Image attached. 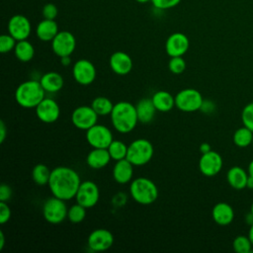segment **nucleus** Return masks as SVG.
Returning <instances> with one entry per match:
<instances>
[{
	"mask_svg": "<svg viewBox=\"0 0 253 253\" xmlns=\"http://www.w3.org/2000/svg\"><path fill=\"white\" fill-rule=\"evenodd\" d=\"M79 174L67 166H57L51 170L48 188L52 196L63 201L75 198L77 190L81 184Z\"/></svg>",
	"mask_w": 253,
	"mask_h": 253,
	"instance_id": "1",
	"label": "nucleus"
},
{
	"mask_svg": "<svg viewBox=\"0 0 253 253\" xmlns=\"http://www.w3.org/2000/svg\"><path fill=\"white\" fill-rule=\"evenodd\" d=\"M110 116L112 126L120 133L132 131L137 123H139L135 106L127 101L116 103Z\"/></svg>",
	"mask_w": 253,
	"mask_h": 253,
	"instance_id": "2",
	"label": "nucleus"
},
{
	"mask_svg": "<svg viewBox=\"0 0 253 253\" xmlns=\"http://www.w3.org/2000/svg\"><path fill=\"white\" fill-rule=\"evenodd\" d=\"M45 98V91L40 80H27L22 82L15 91V100L25 109L36 108Z\"/></svg>",
	"mask_w": 253,
	"mask_h": 253,
	"instance_id": "3",
	"label": "nucleus"
},
{
	"mask_svg": "<svg viewBox=\"0 0 253 253\" xmlns=\"http://www.w3.org/2000/svg\"><path fill=\"white\" fill-rule=\"evenodd\" d=\"M129 194L134 202L147 206L157 200L159 192L156 184L152 180L146 177H138L131 180Z\"/></svg>",
	"mask_w": 253,
	"mask_h": 253,
	"instance_id": "4",
	"label": "nucleus"
},
{
	"mask_svg": "<svg viewBox=\"0 0 253 253\" xmlns=\"http://www.w3.org/2000/svg\"><path fill=\"white\" fill-rule=\"evenodd\" d=\"M153 153V145L148 139L137 138L128 144L126 159L133 166H143L152 159Z\"/></svg>",
	"mask_w": 253,
	"mask_h": 253,
	"instance_id": "5",
	"label": "nucleus"
},
{
	"mask_svg": "<svg viewBox=\"0 0 253 253\" xmlns=\"http://www.w3.org/2000/svg\"><path fill=\"white\" fill-rule=\"evenodd\" d=\"M204 98L200 91L194 88H186L175 95V107L185 113H193L201 110Z\"/></svg>",
	"mask_w": 253,
	"mask_h": 253,
	"instance_id": "6",
	"label": "nucleus"
},
{
	"mask_svg": "<svg viewBox=\"0 0 253 253\" xmlns=\"http://www.w3.org/2000/svg\"><path fill=\"white\" fill-rule=\"evenodd\" d=\"M65 202L54 196L47 199L42 205V215L45 221L50 224L61 223L67 217L68 208Z\"/></svg>",
	"mask_w": 253,
	"mask_h": 253,
	"instance_id": "7",
	"label": "nucleus"
},
{
	"mask_svg": "<svg viewBox=\"0 0 253 253\" xmlns=\"http://www.w3.org/2000/svg\"><path fill=\"white\" fill-rule=\"evenodd\" d=\"M86 140L93 148H108L114 137L108 126L96 124L86 130Z\"/></svg>",
	"mask_w": 253,
	"mask_h": 253,
	"instance_id": "8",
	"label": "nucleus"
},
{
	"mask_svg": "<svg viewBox=\"0 0 253 253\" xmlns=\"http://www.w3.org/2000/svg\"><path fill=\"white\" fill-rule=\"evenodd\" d=\"M100 199V190L93 181L86 180L81 182L75 195L76 203L82 205L86 209L95 207Z\"/></svg>",
	"mask_w": 253,
	"mask_h": 253,
	"instance_id": "9",
	"label": "nucleus"
},
{
	"mask_svg": "<svg viewBox=\"0 0 253 253\" xmlns=\"http://www.w3.org/2000/svg\"><path fill=\"white\" fill-rule=\"evenodd\" d=\"M98 114L91 106H79L72 111L71 123L81 130H87L98 122Z\"/></svg>",
	"mask_w": 253,
	"mask_h": 253,
	"instance_id": "10",
	"label": "nucleus"
},
{
	"mask_svg": "<svg viewBox=\"0 0 253 253\" xmlns=\"http://www.w3.org/2000/svg\"><path fill=\"white\" fill-rule=\"evenodd\" d=\"M96 67L88 59H79L72 66V76L80 85L87 86L92 84L96 79Z\"/></svg>",
	"mask_w": 253,
	"mask_h": 253,
	"instance_id": "11",
	"label": "nucleus"
},
{
	"mask_svg": "<svg viewBox=\"0 0 253 253\" xmlns=\"http://www.w3.org/2000/svg\"><path fill=\"white\" fill-rule=\"evenodd\" d=\"M76 47L75 37L68 31L58 32L51 41V48L58 57L71 55Z\"/></svg>",
	"mask_w": 253,
	"mask_h": 253,
	"instance_id": "12",
	"label": "nucleus"
},
{
	"mask_svg": "<svg viewBox=\"0 0 253 253\" xmlns=\"http://www.w3.org/2000/svg\"><path fill=\"white\" fill-rule=\"evenodd\" d=\"M222 158L216 151L211 150L203 153L199 160V170L206 177L217 175L222 168Z\"/></svg>",
	"mask_w": 253,
	"mask_h": 253,
	"instance_id": "13",
	"label": "nucleus"
},
{
	"mask_svg": "<svg viewBox=\"0 0 253 253\" xmlns=\"http://www.w3.org/2000/svg\"><path fill=\"white\" fill-rule=\"evenodd\" d=\"M114 243L113 233L106 228H97L93 230L87 239L88 247L94 252L106 251Z\"/></svg>",
	"mask_w": 253,
	"mask_h": 253,
	"instance_id": "14",
	"label": "nucleus"
},
{
	"mask_svg": "<svg viewBox=\"0 0 253 253\" xmlns=\"http://www.w3.org/2000/svg\"><path fill=\"white\" fill-rule=\"evenodd\" d=\"M35 110L37 118L44 124L55 123L60 116L59 105L51 98H44Z\"/></svg>",
	"mask_w": 253,
	"mask_h": 253,
	"instance_id": "15",
	"label": "nucleus"
},
{
	"mask_svg": "<svg viewBox=\"0 0 253 253\" xmlns=\"http://www.w3.org/2000/svg\"><path fill=\"white\" fill-rule=\"evenodd\" d=\"M190 41L183 33H174L168 37L165 42L166 53L170 57L183 56L189 49Z\"/></svg>",
	"mask_w": 253,
	"mask_h": 253,
	"instance_id": "16",
	"label": "nucleus"
},
{
	"mask_svg": "<svg viewBox=\"0 0 253 253\" xmlns=\"http://www.w3.org/2000/svg\"><path fill=\"white\" fill-rule=\"evenodd\" d=\"M31 23L27 17L15 15L9 20L8 32L17 42L27 40L31 35Z\"/></svg>",
	"mask_w": 253,
	"mask_h": 253,
	"instance_id": "17",
	"label": "nucleus"
},
{
	"mask_svg": "<svg viewBox=\"0 0 253 253\" xmlns=\"http://www.w3.org/2000/svg\"><path fill=\"white\" fill-rule=\"evenodd\" d=\"M109 65L114 73L124 76L131 71L133 63L131 57L126 52L116 51L110 56Z\"/></svg>",
	"mask_w": 253,
	"mask_h": 253,
	"instance_id": "18",
	"label": "nucleus"
},
{
	"mask_svg": "<svg viewBox=\"0 0 253 253\" xmlns=\"http://www.w3.org/2000/svg\"><path fill=\"white\" fill-rule=\"evenodd\" d=\"M132 177L133 165L126 158L116 161V164L113 168V178L118 184H127L131 182Z\"/></svg>",
	"mask_w": 253,
	"mask_h": 253,
	"instance_id": "19",
	"label": "nucleus"
},
{
	"mask_svg": "<svg viewBox=\"0 0 253 253\" xmlns=\"http://www.w3.org/2000/svg\"><path fill=\"white\" fill-rule=\"evenodd\" d=\"M211 216L216 224L225 226L233 221L234 211L229 204L220 202L213 206L211 211Z\"/></svg>",
	"mask_w": 253,
	"mask_h": 253,
	"instance_id": "20",
	"label": "nucleus"
},
{
	"mask_svg": "<svg viewBox=\"0 0 253 253\" xmlns=\"http://www.w3.org/2000/svg\"><path fill=\"white\" fill-rule=\"evenodd\" d=\"M111 159L107 148H93L86 156V163L92 169H102L110 163Z\"/></svg>",
	"mask_w": 253,
	"mask_h": 253,
	"instance_id": "21",
	"label": "nucleus"
},
{
	"mask_svg": "<svg viewBox=\"0 0 253 253\" xmlns=\"http://www.w3.org/2000/svg\"><path fill=\"white\" fill-rule=\"evenodd\" d=\"M40 82L45 93H56L60 91L64 85V79L62 75L55 71H48L42 75Z\"/></svg>",
	"mask_w": 253,
	"mask_h": 253,
	"instance_id": "22",
	"label": "nucleus"
},
{
	"mask_svg": "<svg viewBox=\"0 0 253 253\" xmlns=\"http://www.w3.org/2000/svg\"><path fill=\"white\" fill-rule=\"evenodd\" d=\"M248 172L239 166L231 167L226 173V180L229 186L235 190H242L246 188Z\"/></svg>",
	"mask_w": 253,
	"mask_h": 253,
	"instance_id": "23",
	"label": "nucleus"
},
{
	"mask_svg": "<svg viewBox=\"0 0 253 253\" xmlns=\"http://www.w3.org/2000/svg\"><path fill=\"white\" fill-rule=\"evenodd\" d=\"M136 114L138 118V122L141 124H148L150 123L156 113V108L153 105V102L149 98H143L137 102L135 105Z\"/></svg>",
	"mask_w": 253,
	"mask_h": 253,
	"instance_id": "24",
	"label": "nucleus"
},
{
	"mask_svg": "<svg viewBox=\"0 0 253 253\" xmlns=\"http://www.w3.org/2000/svg\"><path fill=\"white\" fill-rule=\"evenodd\" d=\"M151 100L156 110L161 113H167L175 107V97L164 90L155 92L152 95Z\"/></svg>",
	"mask_w": 253,
	"mask_h": 253,
	"instance_id": "25",
	"label": "nucleus"
},
{
	"mask_svg": "<svg viewBox=\"0 0 253 253\" xmlns=\"http://www.w3.org/2000/svg\"><path fill=\"white\" fill-rule=\"evenodd\" d=\"M57 34L58 26L54 20L44 19L36 28V35L42 42H51Z\"/></svg>",
	"mask_w": 253,
	"mask_h": 253,
	"instance_id": "26",
	"label": "nucleus"
},
{
	"mask_svg": "<svg viewBox=\"0 0 253 253\" xmlns=\"http://www.w3.org/2000/svg\"><path fill=\"white\" fill-rule=\"evenodd\" d=\"M15 56L21 62H29L35 56V47L27 40L18 41L14 48Z\"/></svg>",
	"mask_w": 253,
	"mask_h": 253,
	"instance_id": "27",
	"label": "nucleus"
},
{
	"mask_svg": "<svg viewBox=\"0 0 253 253\" xmlns=\"http://www.w3.org/2000/svg\"><path fill=\"white\" fill-rule=\"evenodd\" d=\"M51 170L42 163H39L34 166L32 170V178L34 182L39 186H44L48 184Z\"/></svg>",
	"mask_w": 253,
	"mask_h": 253,
	"instance_id": "28",
	"label": "nucleus"
},
{
	"mask_svg": "<svg viewBox=\"0 0 253 253\" xmlns=\"http://www.w3.org/2000/svg\"><path fill=\"white\" fill-rule=\"evenodd\" d=\"M233 142L238 147H247L252 144L253 131L245 126L237 128L233 133Z\"/></svg>",
	"mask_w": 253,
	"mask_h": 253,
	"instance_id": "29",
	"label": "nucleus"
},
{
	"mask_svg": "<svg viewBox=\"0 0 253 253\" xmlns=\"http://www.w3.org/2000/svg\"><path fill=\"white\" fill-rule=\"evenodd\" d=\"M114 105L115 104H113V102L109 98L103 96L96 97L91 103V107L98 114V116L110 115L113 111Z\"/></svg>",
	"mask_w": 253,
	"mask_h": 253,
	"instance_id": "30",
	"label": "nucleus"
},
{
	"mask_svg": "<svg viewBox=\"0 0 253 253\" xmlns=\"http://www.w3.org/2000/svg\"><path fill=\"white\" fill-rule=\"evenodd\" d=\"M127 146L128 145H126L124 141L114 139L107 149L111 155V158L115 161H119L126 158Z\"/></svg>",
	"mask_w": 253,
	"mask_h": 253,
	"instance_id": "31",
	"label": "nucleus"
},
{
	"mask_svg": "<svg viewBox=\"0 0 253 253\" xmlns=\"http://www.w3.org/2000/svg\"><path fill=\"white\" fill-rule=\"evenodd\" d=\"M86 208L82 205L76 203L68 208L67 211V218L71 223H80L86 217Z\"/></svg>",
	"mask_w": 253,
	"mask_h": 253,
	"instance_id": "32",
	"label": "nucleus"
},
{
	"mask_svg": "<svg viewBox=\"0 0 253 253\" xmlns=\"http://www.w3.org/2000/svg\"><path fill=\"white\" fill-rule=\"evenodd\" d=\"M232 247L236 253H249L253 245L248 235H237L232 242Z\"/></svg>",
	"mask_w": 253,
	"mask_h": 253,
	"instance_id": "33",
	"label": "nucleus"
},
{
	"mask_svg": "<svg viewBox=\"0 0 253 253\" xmlns=\"http://www.w3.org/2000/svg\"><path fill=\"white\" fill-rule=\"evenodd\" d=\"M168 68L173 74H181L186 69V61L183 56L171 57L168 62Z\"/></svg>",
	"mask_w": 253,
	"mask_h": 253,
	"instance_id": "34",
	"label": "nucleus"
},
{
	"mask_svg": "<svg viewBox=\"0 0 253 253\" xmlns=\"http://www.w3.org/2000/svg\"><path fill=\"white\" fill-rule=\"evenodd\" d=\"M241 121L243 126L253 131V102L247 104L241 112Z\"/></svg>",
	"mask_w": 253,
	"mask_h": 253,
	"instance_id": "35",
	"label": "nucleus"
},
{
	"mask_svg": "<svg viewBox=\"0 0 253 253\" xmlns=\"http://www.w3.org/2000/svg\"><path fill=\"white\" fill-rule=\"evenodd\" d=\"M16 43H17V41L10 34L2 35L0 37V51L2 53L9 52L15 48Z\"/></svg>",
	"mask_w": 253,
	"mask_h": 253,
	"instance_id": "36",
	"label": "nucleus"
},
{
	"mask_svg": "<svg viewBox=\"0 0 253 253\" xmlns=\"http://www.w3.org/2000/svg\"><path fill=\"white\" fill-rule=\"evenodd\" d=\"M12 211L7 202H0V223L5 224L9 221Z\"/></svg>",
	"mask_w": 253,
	"mask_h": 253,
	"instance_id": "37",
	"label": "nucleus"
},
{
	"mask_svg": "<svg viewBox=\"0 0 253 253\" xmlns=\"http://www.w3.org/2000/svg\"><path fill=\"white\" fill-rule=\"evenodd\" d=\"M42 15L44 17V19H48V20H54L55 17L57 16V8L54 4L52 3H48L45 4L42 8Z\"/></svg>",
	"mask_w": 253,
	"mask_h": 253,
	"instance_id": "38",
	"label": "nucleus"
},
{
	"mask_svg": "<svg viewBox=\"0 0 253 253\" xmlns=\"http://www.w3.org/2000/svg\"><path fill=\"white\" fill-rule=\"evenodd\" d=\"M181 0H151L152 4L158 9H169L179 4Z\"/></svg>",
	"mask_w": 253,
	"mask_h": 253,
	"instance_id": "39",
	"label": "nucleus"
},
{
	"mask_svg": "<svg viewBox=\"0 0 253 253\" xmlns=\"http://www.w3.org/2000/svg\"><path fill=\"white\" fill-rule=\"evenodd\" d=\"M12 197V189L7 184L0 186V202H8Z\"/></svg>",
	"mask_w": 253,
	"mask_h": 253,
	"instance_id": "40",
	"label": "nucleus"
},
{
	"mask_svg": "<svg viewBox=\"0 0 253 253\" xmlns=\"http://www.w3.org/2000/svg\"><path fill=\"white\" fill-rule=\"evenodd\" d=\"M7 134V128L3 121L0 122V143H3Z\"/></svg>",
	"mask_w": 253,
	"mask_h": 253,
	"instance_id": "41",
	"label": "nucleus"
},
{
	"mask_svg": "<svg viewBox=\"0 0 253 253\" xmlns=\"http://www.w3.org/2000/svg\"><path fill=\"white\" fill-rule=\"evenodd\" d=\"M211 150V145L208 143V142H203L201 145H200V151L203 153H206V152H209Z\"/></svg>",
	"mask_w": 253,
	"mask_h": 253,
	"instance_id": "42",
	"label": "nucleus"
},
{
	"mask_svg": "<svg viewBox=\"0 0 253 253\" xmlns=\"http://www.w3.org/2000/svg\"><path fill=\"white\" fill-rule=\"evenodd\" d=\"M59 58H60V63H61L63 66H68V65H70V63H71L70 55L62 56V57H59Z\"/></svg>",
	"mask_w": 253,
	"mask_h": 253,
	"instance_id": "43",
	"label": "nucleus"
},
{
	"mask_svg": "<svg viewBox=\"0 0 253 253\" xmlns=\"http://www.w3.org/2000/svg\"><path fill=\"white\" fill-rule=\"evenodd\" d=\"M5 246V235L3 231H0V250H2Z\"/></svg>",
	"mask_w": 253,
	"mask_h": 253,
	"instance_id": "44",
	"label": "nucleus"
},
{
	"mask_svg": "<svg viewBox=\"0 0 253 253\" xmlns=\"http://www.w3.org/2000/svg\"><path fill=\"white\" fill-rule=\"evenodd\" d=\"M246 188L253 189V176H251V175H249V176H248L247 184H246Z\"/></svg>",
	"mask_w": 253,
	"mask_h": 253,
	"instance_id": "45",
	"label": "nucleus"
},
{
	"mask_svg": "<svg viewBox=\"0 0 253 253\" xmlns=\"http://www.w3.org/2000/svg\"><path fill=\"white\" fill-rule=\"evenodd\" d=\"M248 236L252 242V245H253V222L250 224V228H249V232H248Z\"/></svg>",
	"mask_w": 253,
	"mask_h": 253,
	"instance_id": "46",
	"label": "nucleus"
},
{
	"mask_svg": "<svg viewBox=\"0 0 253 253\" xmlns=\"http://www.w3.org/2000/svg\"><path fill=\"white\" fill-rule=\"evenodd\" d=\"M248 174L253 176V160H251L248 165Z\"/></svg>",
	"mask_w": 253,
	"mask_h": 253,
	"instance_id": "47",
	"label": "nucleus"
},
{
	"mask_svg": "<svg viewBox=\"0 0 253 253\" xmlns=\"http://www.w3.org/2000/svg\"><path fill=\"white\" fill-rule=\"evenodd\" d=\"M137 2H139V3H146V2H148V1H151V0H136Z\"/></svg>",
	"mask_w": 253,
	"mask_h": 253,
	"instance_id": "48",
	"label": "nucleus"
},
{
	"mask_svg": "<svg viewBox=\"0 0 253 253\" xmlns=\"http://www.w3.org/2000/svg\"><path fill=\"white\" fill-rule=\"evenodd\" d=\"M250 213L253 215V203H252V205H251V209H250Z\"/></svg>",
	"mask_w": 253,
	"mask_h": 253,
	"instance_id": "49",
	"label": "nucleus"
},
{
	"mask_svg": "<svg viewBox=\"0 0 253 253\" xmlns=\"http://www.w3.org/2000/svg\"><path fill=\"white\" fill-rule=\"evenodd\" d=\"M252 145H253V140H252Z\"/></svg>",
	"mask_w": 253,
	"mask_h": 253,
	"instance_id": "50",
	"label": "nucleus"
}]
</instances>
